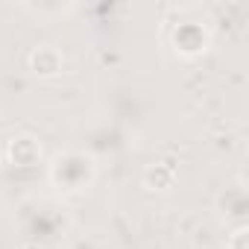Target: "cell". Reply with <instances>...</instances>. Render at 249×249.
<instances>
[{"label": "cell", "instance_id": "obj_5", "mask_svg": "<svg viewBox=\"0 0 249 249\" xmlns=\"http://www.w3.org/2000/svg\"><path fill=\"white\" fill-rule=\"evenodd\" d=\"M27 12L38 15V18H53V15H68L73 12V6H62V3H38V6H24Z\"/></svg>", "mask_w": 249, "mask_h": 249}, {"label": "cell", "instance_id": "obj_6", "mask_svg": "<svg viewBox=\"0 0 249 249\" xmlns=\"http://www.w3.org/2000/svg\"><path fill=\"white\" fill-rule=\"evenodd\" d=\"M246 226H237L231 234H229V240H226V249H246Z\"/></svg>", "mask_w": 249, "mask_h": 249}, {"label": "cell", "instance_id": "obj_1", "mask_svg": "<svg viewBox=\"0 0 249 249\" xmlns=\"http://www.w3.org/2000/svg\"><path fill=\"white\" fill-rule=\"evenodd\" d=\"M47 176L62 194H85L97 179V164L82 150H62L47 164Z\"/></svg>", "mask_w": 249, "mask_h": 249}, {"label": "cell", "instance_id": "obj_4", "mask_svg": "<svg viewBox=\"0 0 249 249\" xmlns=\"http://www.w3.org/2000/svg\"><path fill=\"white\" fill-rule=\"evenodd\" d=\"M6 159H9L15 167H36V164L41 161V144H38L33 135H18V138L9 141Z\"/></svg>", "mask_w": 249, "mask_h": 249}, {"label": "cell", "instance_id": "obj_3", "mask_svg": "<svg viewBox=\"0 0 249 249\" xmlns=\"http://www.w3.org/2000/svg\"><path fill=\"white\" fill-rule=\"evenodd\" d=\"M27 65H30V71L36 73V76H59L62 73V68H65V59H62V53L53 47V44H38L30 56H27Z\"/></svg>", "mask_w": 249, "mask_h": 249}, {"label": "cell", "instance_id": "obj_2", "mask_svg": "<svg viewBox=\"0 0 249 249\" xmlns=\"http://www.w3.org/2000/svg\"><path fill=\"white\" fill-rule=\"evenodd\" d=\"M173 47L179 56L194 59L208 47V30H202V24H179L173 33Z\"/></svg>", "mask_w": 249, "mask_h": 249}]
</instances>
